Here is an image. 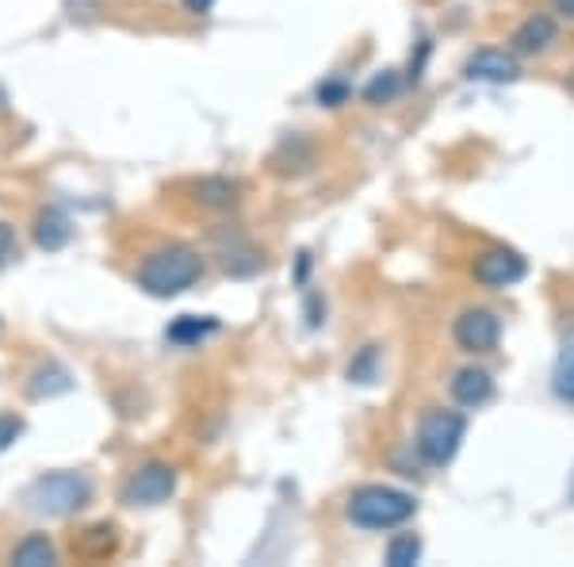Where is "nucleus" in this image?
<instances>
[{"label":"nucleus","mask_w":574,"mask_h":567,"mask_svg":"<svg viewBox=\"0 0 574 567\" xmlns=\"http://www.w3.org/2000/svg\"><path fill=\"white\" fill-rule=\"evenodd\" d=\"M200 276H203V257L192 245H165V250H154L138 265L135 280L142 292L157 295V300H173V295L188 292Z\"/></svg>","instance_id":"obj_1"},{"label":"nucleus","mask_w":574,"mask_h":567,"mask_svg":"<svg viewBox=\"0 0 574 567\" xmlns=\"http://www.w3.org/2000/svg\"><path fill=\"white\" fill-rule=\"evenodd\" d=\"M418 503H413L406 491H395V487H383V483H368V487H356L348 494V521L360 529H398L413 518Z\"/></svg>","instance_id":"obj_2"},{"label":"nucleus","mask_w":574,"mask_h":567,"mask_svg":"<svg viewBox=\"0 0 574 567\" xmlns=\"http://www.w3.org/2000/svg\"><path fill=\"white\" fill-rule=\"evenodd\" d=\"M92 499V483L81 471H54V476L35 479L24 491V503L31 514H42V518H69L81 506H89Z\"/></svg>","instance_id":"obj_3"},{"label":"nucleus","mask_w":574,"mask_h":567,"mask_svg":"<svg viewBox=\"0 0 574 567\" xmlns=\"http://www.w3.org/2000/svg\"><path fill=\"white\" fill-rule=\"evenodd\" d=\"M463 438H468V418L460 411H429L418 426L413 449L429 468H445V464L456 461Z\"/></svg>","instance_id":"obj_4"},{"label":"nucleus","mask_w":574,"mask_h":567,"mask_svg":"<svg viewBox=\"0 0 574 567\" xmlns=\"http://www.w3.org/2000/svg\"><path fill=\"white\" fill-rule=\"evenodd\" d=\"M177 491V468L169 464H142L123 487V503L127 506H162Z\"/></svg>","instance_id":"obj_5"},{"label":"nucleus","mask_w":574,"mask_h":567,"mask_svg":"<svg viewBox=\"0 0 574 567\" xmlns=\"http://www.w3.org/2000/svg\"><path fill=\"white\" fill-rule=\"evenodd\" d=\"M525 273H528L525 257H521L518 250H506V245L483 250L471 261V276H475V284H483V288H513V284L525 280Z\"/></svg>","instance_id":"obj_6"},{"label":"nucleus","mask_w":574,"mask_h":567,"mask_svg":"<svg viewBox=\"0 0 574 567\" xmlns=\"http://www.w3.org/2000/svg\"><path fill=\"white\" fill-rule=\"evenodd\" d=\"M452 338L463 353H490L501 341V318L486 307H468L452 323Z\"/></svg>","instance_id":"obj_7"},{"label":"nucleus","mask_w":574,"mask_h":567,"mask_svg":"<svg viewBox=\"0 0 574 567\" xmlns=\"http://www.w3.org/2000/svg\"><path fill=\"white\" fill-rule=\"evenodd\" d=\"M468 77L483 85H510L521 77V65H518V58H513V50L486 47L468 62Z\"/></svg>","instance_id":"obj_8"},{"label":"nucleus","mask_w":574,"mask_h":567,"mask_svg":"<svg viewBox=\"0 0 574 567\" xmlns=\"http://www.w3.org/2000/svg\"><path fill=\"white\" fill-rule=\"evenodd\" d=\"M559 39V24L551 16H528L525 24L513 32V54H544L551 42Z\"/></svg>","instance_id":"obj_9"},{"label":"nucleus","mask_w":574,"mask_h":567,"mask_svg":"<svg viewBox=\"0 0 574 567\" xmlns=\"http://www.w3.org/2000/svg\"><path fill=\"white\" fill-rule=\"evenodd\" d=\"M490 395H494L490 373H483V368H460V373H456V380H452V399H456L460 406L475 411V406H483Z\"/></svg>","instance_id":"obj_10"},{"label":"nucleus","mask_w":574,"mask_h":567,"mask_svg":"<svg viewBox=\"0 0 574 567\" xmlns=\"http://www.w3.org/2000/svg\"><path fill=\"white\" fill-rule=\"evenodd\" d=\"M69 238H74V227L65 219V211L42 207L39 215H35V242H39V250L54 253V250H62Z\"/></svg>","instance_id":"obj_11"},{"label":"nucleus","mask_w":574,"mask_h":567,"mask_svg":"<svg viewBox=\"0 0 574 567\" xmlns=\"http://www.w3.org/2000/svg\"><path fill=\"white\" fill-rule=\"evenodd\" d=\"M74 388V380H69V373H65L62 365H42L31 373V383H27V395L31 399H54V395H65V391Z\"/></svg>","instance_id":"obj_12"},{"label":"nucleus","mask_w":574,"mask_h":567,"mask_svg":"<svg viewBox=\"0 0 574 567\" xmlns=\"http://www.w3.org/2000/svg\"><path fill=\"white\" fill-rule=\"evenodd\" d=\"M238 192H242V188L227 177H207L195 185V200H200L203 207H234Z\"/></svg>","instance_id":"obj_13"},{"label":"nucleus","mask_w":574,"mask_h":567,"mask_svg":"<svg viewBox=\"0 0 574 567\" xmlns=\"http://www.w3.org/2000/svg\"><path fill=\"white\" fill-rule=\"evenodd\" d=\"M9 559H12V564H24V567H42V564H54L58 552L42 533H31V537H24L16 549H12Z\"/></svg>","instance_id":"obj_14"},{"label":"nucleus","mask_w":574,"mask_h":567,"mask_svg":"<svg viewBox=\"0 0 574 567\" xmlns=\"http://www.w3.org/2000/svg\"><path fill=\"white\" fill-rule=\"evenodd\" d=\"M219 330V323L215 318H195V315H180L177 323L169 326V341H177V345H200L207 333Z\"/></svg>","instance_id":"obj_15"},{"label":"nucleus","mask_w":574,"mask_h":567,"mask_svg":"<svg viewBox=\"0 0 574 567\" xmlns=\"http://www.w3.org/2000/svg\"><path fill=\"white\" fill-rule=\"evenodd\" d=\"M348 380H353V383H375V380H380V349H375V345L360 349V357L348 365Z\"/></svg>","instance_id":"obj_16"},{"label":"nucleus","mask_w":574,"mask_h":567,"mask_svg":"<svg viewBox=\"0 0 574 567\" xmlns=\"http://www.w3.org/2000/svg\"><path fill=\"white\" fill-rule=\"evenodd\" d=\"M418 556H421V541L413 533H403L387 544V564L391 567H410V564H418Z\"/></svg>","instance_id":"obj_17"},{"label":"nucleus","mask_w":574,"mask_h":567,"mask_svg":"<svg viewBox=\"0 0 574 567\" xmlns=\"http://www.w3.org/2000/svg\"><path fill=\"white\" fill-rule=\"evenodd\" d=\"M398 89H403V81H398V74H380V77H372V85L365 89V100L368 104H387V100H395L398 97Z\"/></svg>","instance_id":"obj_18"},{"label":"nucleus","mask_w":574,"mask_h":567,"mask_svg":"<svg viewBox=\"0 0 574 567\" xmlns=\"http://www.w3.org/2000/svg\"><path fill=\"white\" fill-rule=\"evenodd\" d=\"M556 395L566 399V403H574V349L571 353H563L556 365Z\"/></svg>","instance_id":"obj_19"},{"label":"nucleus","mask_w":574,"mask_h":567,"mask_svg":"<svg viewBox=\"0 0 574 567\" xmlns=\"http://www.w3.org/2000/svg\"><path fill=\"white\" fill-rule=\"evenodd\" d=\"M318 100H322L326 108H341L348 100V85L345 81H322L318 85Z\"/></svg>","instance_id":"obj_20"},{"label":"nucleus","mask_w":574,"mask_h":567,"mask_svg":"<svg viewBox=\"0 0 574 567\" xmlns=\"http://www.w3.org/2000/svg\"><path fill=\"white\" fill-rule=\"evenodd\" d=\"M20 433H24V421L12 418V414H0V453H4V449H9Z\"/></svg>","instance_id":"obj_21"},{"label":"nucleus","mask_w":574,"mask_h":567,"mask_svg":"<svg viewBox=\"0 0 574 567\" xmlns=\"http://www.w3.org/2000/svg\"><path fill=\"white\" fill-rule=\"evenodd\" d=\"M12 257H16V230L9 223H0V268L9 265Z\"/></svg>","instance_id":"obj_22"},{"label":"nucleus","mask_w":574,"mask_h":567,"mask_svg":"<svg viewBox=\"0 0 574 567\" xmlns=\"http://www.w3.org/2000/svg\"><path fill=\"white\" fill-rule=\"evenodd\" d=\"M551 9H556V12H559V16L574 20V0H551Z\"/></svg>","instance_id":"obj_23"},{"label":"nucleus","mask_w":574,"mask_h":567,"mask_svg":"<svg viewBox=\"0 0 574 567\" xmlns=\"http://www.w3.org/2000/svg\"><path fill=\"white\" fill-rule=\"evenodd\" d=\"M211 4H215V0H184V9L200 12V16H203V12H211Z\"/></svg>","instance_id":"obj_24"}]
</instances>
